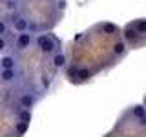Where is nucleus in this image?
<instances>
[{
	"label": "nucleus",
	"mask_w": 146,
	"mask_h": 137,
	"mask_svg": "<svg viewBox=\"0 0 146 137\" xmlns=\"http://www.w3.org/2000/svg\"><path fill=\"white\" fill-rule=\"evenodd\" d=\"M36 46L40 48L42 53H51L55 49V42L49 39L48 35H38V37H36Z\"/></svg>",
	"instance_id": "f257e3e1"
},
{
	"label": "nucleus",
	"mask_w": 146,
	"mask_h": 137,
	"mask_svg": "<svg viewBox=\"0 0 146 137\" xmlns=\"http://www.w3.org/2000/svg\"><path fill=\"white\" fill-rule=\"evenodd\" d=\"M31 42H33V37H31V33H27V31H22L20 35H18V39H17V48L18 49H26V48H29Z\"/></svg>",
	"instance_id": "f03ea898"
},
{
	"label": "nucleus",
	"mask_w": 146,
	"mask_h": 137,
	"mask_svg": "<svg viewBox=\"0 0 146 137\" xmlns=\"http://www.w3.org/2000/svg\"><path fill=\"white\" fill-rule=\"evenodd\" d=\"M18 102H20V106H22V108H33V106H35V102H36V99L33 97V95L26 93V95H22V97L18 99Z\"/></svg>",
	"instance_id": "7ed1b4c3"
},
{
	"label": "nucleus",
	"mask_w": 146,
	"mask_h": 137,
	"mask_svg": "<svg viewBox=\"0 0 146 137\" xmlns=\"http://www.w3.org/2000/svg\"><path fill=\"white\" fill-rule=\"evenodd\" d=\"M0 77H2V80H6V82L15 80V79H17V71H15V68H6V70H2Z\"/></svg>",
	"instance_id": "20e7f679"
},
{
	"label": "nucleus",
	"mask_w": 146,
	"mask_h": 137,
	"mask_svg": "<svg viewBox=\"0 0 146 137\" xmlns=\"http://www.w3.org/2000/svg\"><path fill=\"white\" fill-rule=\"evenodd\" d=\"M13 26H15V29L18 31V33H22V31H27V20L22 17H17L13 18Z\"/></svg>",
	"instance_id": "39448f33"
},
{
	"label": "nucleus",
	"mask_w": 146,
	"mask_h": 137,
	"mask_svg": "<svg viewBox=\"0 0 146 137\" xmlns=\"http://www.w3.org/2000/svg\"><path fill=\"white\" fill-rule=\"evenodd\" d=\"M15 59L13 57H2L0 59V66H2V70H6V68H15Z\"/></svg>",
	"instance_id": "423d86ee"
},
{
	"label": "nucleus",
	"mask_w": 146,
	"mask_h": 137,
	"mask_svg": "<svg viewBox=\"0 0 146 137\" xmlns=\"http://www.w3.org/2000/svg\"><path fill=\"white\" fill-rule=\"evenodd\" d=\"M53 64H55L57 68H62L64 64H66V55H64V53H57V55L53 57Z\"/></svg>",
	"instance_id": "0eeeda50"
},
{
	"label": "nucleus",
	"mask_w": 146,
	"mask_h": 137,
	"mask_svg": "<svg viewBox=\"0 0 146 137\" xmlns=\"http://www.w3.org/2000/svg\"><path fill=\"white\" fill-rule=\"evenodd\" d=\"M18 117H20L22 122H27V124H29V121H31V108H24L20 113H18Z\"/></svg>",
	"instance_id": "6e6552de"
},
{
	"label": "nucleus",
	"mask_w": 146,
	"mask_h": 137,
	"mask_svg": "<svg viewBox=\"0 0 146 137\" xmlns=\"http://www.w3.org/2000/svg\"><path fill=\"white\" fill-rule=\"evenodd\" d=\"M139 31H137V29H128L126 31V33H124V37H126V40H130V42H135V40L137 39H139Z\"/></svg>",
	"instance_id": "1a4fd4ad"
},
{
	"label": "nucleus",
	"mask_w": 146,
	"mask_h": 137,
	"mask_svg": "<svg viewBox=\"0 0 146 137\" xmlns=\"http://www.w3.org/2000/svg\"><path fill=\"white\" fill-rule=\"evenodd\" d=\"M124 51H126V44L124 42H115L113 44V53L115 55H122Z\"/></svg>",
	"instance_id": "9d476101"
},
{
	"label": "nucleus",
	"mask_w": 146,
	"mask_h": 137,
	"mask_svg": "<svg viewBox=\"0 0 146 137\" xmlns=\"http://www.w3.org/2000/svg\"><path fill=\"white\" fill-rule=\"evenodd\" d=\"M131 113H133V115H135L137 119H139V117H143L144 113H146V110H144V106H135V108H133V112H131Z\"/></svg>",
	"instance_id": "9b49d317"
},
{
	"label": "nucleus",
	"mask_w": 146,
	"mask_h": 137,
	"mask_svg": "<svg viewBox=\"0 0 146 137\" xmlns=\"http://www.w3.org/2000/svg\"><path fill=\"white\" fill-rule=\"evenodd\" d=\"M135 29L139 31V33H146V20H139L135 24Z\"/></svg>",
	"instance_id": "f8f14e48"
},
{
	"label": "nucleus",
	"mask_w": 146,
	"mask_h": 137,
	"mask_svg": "<svg viewBox=\"0 0 146 137\" xmlns=\"http://www.w3.org/2000/svg\"><path fill=\"white\" fill-rule=\"evenodd\" d=\"M102 29L106 31V33H115V31H117V27L113 26V24H104V26H102Z\"/></svg>",
	"instance_id": "ddd939ff"
},
{
	"label": "nucleus",
	"mask_w": 146,
	"mask_h": 137,
	"mask_svg": "<svg viewBox=\"0 0 146 137\" xmlns=\"http://www.w3.org/2000/svg\"><path fill=\"white\" fill-rule=\"evenodd\" d=\"M6 33H7V24L4 20H0V37H4Z\"/></svg>",
	"instance_id": "4468645a"
},
{
	"label": "nucleus",
	"mask_w": 146,
	"mask_h": 137,
	"mask_svg": "<svg viewBox=\"0 0 146 137\" xmlns=\"http://www.w3.org/2000/svg\"><path fill=\"white\" fill-rule=\"evenodd\" d=\"M26 124H27V122H22V121H20V124H17V132H18V134H24V132H26Z\"/></svg>",
	"instance_id": "2eb2a0df"
},
{
	"label": "nucleus",
	"mask_w": 146,
	"mask_h": 137,
	"mask_svg": "<svg viewBox=\"0 0 146 137\" xmlns=\"http://www.w3.org/2000/svg\"><path fill=\"white\" fill-rule=\"evenodd\" d=\"M90 75H91V73H90L88 70H80V71H79V77H80V79H88Z\"/></svg>",
	"instance_id": "dca6fc26"
},
{
	"label": "nucleus",
	"mask_w": 146,
	"mask_h": 137,
	"mask_svg": "<svg viewBox=\"0 0 146 137\" xmlns=\"http://www.w3.org/2000/svg\"><path fill=\"white\" fill-rule=\"evenodd\" d=\"M137 121H139V124H141V126H146V113H144L143 117H139Z\"/></svg>",
	"instance_id": "f3484780"
},
{
	"label": "nucleus",
	"mask_w": 146,
	"mask_h": 137,
	"mask_svg": "<svg viewBox=\"0 0 146 137\" xmlns=\"http://www.w3.org/2000/svg\"><path fill=\"white\" fill-rule=\"evenodd\" d=\"M2 49H6V40H4V37H0V51Z\"/></svg>",
	"instance_id": "a211bd4d"
},
{
	"label": "nucleus",
	"mask_w": 146,
	"mask_h": 137,
	"mask_svg": "<svg viewBox=\"0 0 146 137\" xmlns=\"http://www.w3.org/2000/svg\"><path fill=\"white\" fill-rule=\"evenodd\" d=\"M58 6H60V9H64V7H66V0H60V2H58Z\"/></svg>",
	"instance_id": "6ab92c4d"
}]
</instances>
